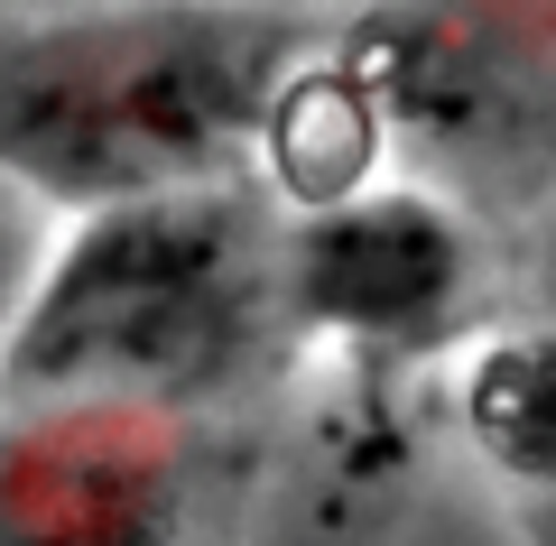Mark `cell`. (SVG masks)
<instances>
[{"mask_svg": "<svg viewBox=\"0 0 556 546\" xmlns=\"http://www.w3.org/2000/svg\"><path fill=\"white\" fill-rule=\"evenodd\" d=\"M325 38L298 0H20L0 38V176L56 223L251 186L269 102Z\"/></svg>", "mask_w": 556, "mask_h": 546, "instance_id": "obj_1", "label": "cell"}, {"mask_svg": "<svg viewBox=\"0 0 556 546\" xmlns=\"http://www.w3.org/2000/svg\"><path fill=\"white\" fill-rule=\"evenodd\" d=\"M278 352V204L260 186L130 195L47 232L0 352V398H139L204 417Z\"/></svg>", "mask_w": 556, "mask_h": 546, "instance_id": "obj_2", "label": "cell"}, {"mask_svg": "<svg viewBox=\"0 0 556 546\" xmlns=\"http://www.w3.org/2000/svg\"><path fill=\"white\" fill-rule=\"evenodd\" d=\"M399 167L510 214L556 195V0H390L343 38Z\"/></svg>", "mask_w": 556, "mask_h": 546, "instance_id": "obj_3", "label": "cell"}, {"mask_svg": "<svg viewBox=\"0 0 556 546\" xmlns=\"http://www.w3.org/2000/svg\"><path fill=\"white\" fill-rule=\"evenodd\" d=\"M482 241L445 186L390 167L316 214H278V306L288 343L353 361H417L473 333Z\"/></svg>", "mask_w": 556, "mask_h": 546, "instance_id": "obj_4", "label": "cell"}, {"mask_svg": "<svg viewBox=\"0 0 556 546\" xmlns=\"http://www.w3.org/2000/svg\"><path fill=\"white\" fill-rule=\"evenodd\" d=\"M0 546H195V417L0 398Z\"/></svg>", "mask_w": 556, "mask_h": 546, "instance_id": "obj_5", "label": "cell"}, {"mask_svg": "<svg viewBox=\"0 0 556 546\" xmlns=\"http://www.w3.org/2000/svg\"><path fill=\"white\" fill-rule=\"evenodd\" d=\"M445 408H455V445L473 482H492L501 500L556 491V315L464 333L445 371Z\"/></svg>", "mask_w": 556, "mask_h": 546, "instance_id": "obj_6", "label": "cell"}, {"mask_svg": "<svg viewBox=\"0 0 556 546\" xmlns=\"http://www.w3.org/2000/svg\"><path fill=\"white\" fill-rule=\"evenodd\" d=\"M380 546H519V509L501 500L492 482H473V472L455 464V472L417 482L408 500L390 509Z\"/></svg>", "mask_w": 556, "mask_h": 546, "instance_id": "obj_7", "label": "cell"}, {"mask_svg": "<svg viewBox=\"0 0 556 546\" xmlns=\"http://www.w3.org/2000/svg\"><path fill=\"white\" fill-rule=\"evenodd\" d=\"M47 232H56V214L28 204L20 186L0 176V352H10V325H20V296H28V278H38Z\"/></svg>", "mask_w": 556, "mask_h": 546, "instance_id": "obj_8", "label": "cell"}, {"mask_svg": "<svg viewBox=\"0 0 556 546\" xmlns=\"http://www.w3.org/2000/svg\"><path fill=\"white\" fill-rule=\"evenodd\" d=\"M538 315H556V195L538 214Z\"/></svg>", "mask_w": 556, "mask_h": 546, "instance_id": "obj_9", "label": "cell"}, {"mask_svg": "<svg viewBox=\"0 0 556 546\" xmlns=\"http://www.w3.org/2000/svg\"><path fill=\"white\" fill-rule=\"evenodd\" d=\"M519 509V546H556V491H538V500H510Z\"/></svg>", "mask_w": 556, "mask_h": 546, "instance_id": "obj_10", "label": "cell"}, {"mask_svg": "<svg viewBox=\"0 0 556 546\" xmlns=\"http://www.w3.org/2000/svg\"><path fill=\"white\" fill-rule=\"evenodd\" d=\"M10 20H20V0H0V38H10Z\"/></svg>", "mask_w": 556, "mask_h": 546, "instance_id": "obj_11", "label": "cell"}]
</instances>
